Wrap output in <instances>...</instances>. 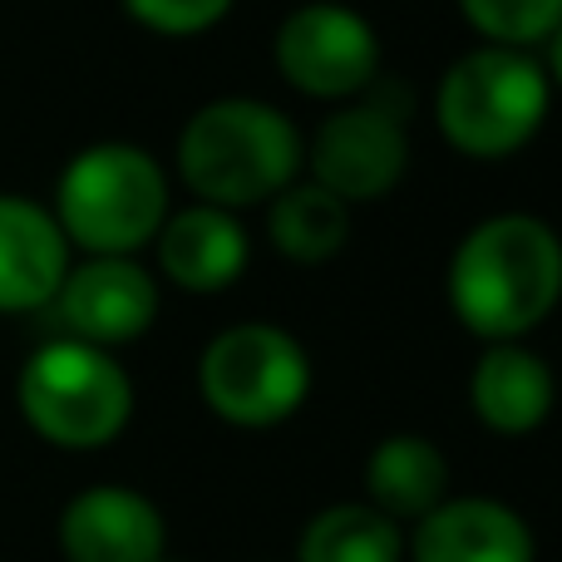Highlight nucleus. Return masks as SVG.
<instances>
[{
  "label": "nucleus",
  "mask_w": 562,
  "mask_h": 562,
  "mask_svg": "<svg viewBox=\"0 0 562 562\" xmlns=\"http://www.w3.org/2000/svg\"><path fill=\"white\" fill-rule=\"evenodd\" d=\"M558 400V380L538 350L524 340H494L484 356L474 360L469 375V405H474L479 425L494 435H533Z\"/></svg>",
  "instance_id": "nucleus-14"
},
{
  "label": "nucleus",
  "mask_w": 562,
  "mask_h": 562,
  "mask_svg": "<svg viewBox=\"0 0 562 562\" xmlns=\"http://www.w3.org/2000/svg\"><path fill=\"white\" fill-rule=\"evenodd\" d=\"M20 415L55 449H104L134 415L128 370L89 340H49L20 370Z\"/></svg>",
  "instance_id": "nucleus-5"
},
{
  "label": "nucleus",
  "mask_w": 562,
  "mask_h": 562,
  "mask_svg": "<svg viewBox=\"0 0 562 562\" xmlns=\"http://www.w3.org/2000/svg\"><path fill=\"white\" fill-rule=\"evenodd\" d=\"M459 15L484 35V45L533 49L562 25V0H459Z\"/></svg>",
  "instance_id": "nucleus-18"
},
{
  "label": "nucleus",
  "mask_w": 562,
  "mask_h": 562,
  "mask_svg": "<svg viewBox=\"0 0 562 562\" xmlns=\"http://www.w3.org/2000/svg\"><path fill=\"white\" fill-rule=\"evenodd\" d=\"M543 45H548V65H543V69H548V85H558V89H562V25L543 40Z\"/></svg>",
  "instance_id": "nucleus-20"
},
{
  "label": "nucleus",
  "mask_w": 562,
  "mask_h": 562,
  "mask_svg": "<svg viewBox=\"0 0 562 562\" xmlns=\"http://www.w3.org/2000/svg\"><path fill=\"white\" fill-rule=\"evenodd\" d=\"M198 395L237 429H272L311 395V360L291 330L272 321H243L217 330L198 360Z\"/></svg>",
  "instance_id": "nucleus-6"
},
{
  "label": "nucleus",
  "mask_w": 562,
  "mask_h": 562,
  "mask_svg": "<svg viewBox=\"0 0 562 562\" xmlns=\"http://www.w3.org/2000/svg\"><path fill=\"white\" fill-rule=\"evenodd\" d=\"M168 217V173L138 144H89L55 183V223L89 257H134Z\"/></svg>",
  "instance_id": "nucleus-4"
},
{
  "label": "nucleus",
  "mask_w": 562,
  "mask_h": 562,
  "mask_svg": "<svg viewBox=\"0 0 562 562\" xmlns=\"http://www.w3.org/2000/svg\"><path fill=\"white\" fill-rule=\"evenodd\" d=\"M553 109L548 69L528 49L479 45L439 75L435 124L454 154L474 164L514 158L538 138Z\"/></svg>",
  "instance_id": "nucleus-3"
},
{
  "label": "nucleus",
  "mask_w": 562,
  "mask_h": 562,
  "mask_svg": "<svg viewBox=\"0 0 562 562\" xmlns=\"http://www.w3.org/2000/svg\"><path fill=\"white\" fill-rule=\"evenodd\" d=\"M55 306L69 336L109 350L138 340L158 321V281L134 257H89L65 272Z\"/></svg>",
  "instance_id": "nucleus-9"
},
{
  "label": "nucleus",
  "mask_w": 562,
  "mask_h": 562,
  "mask_svg": "<svg viewBox=\"0 0 562 562\" xmlns=\"http://www.w3.org/2000/svg\"><path fill=\"white\" fill-rule=\"evenodd\" d=\"M445 286L479 340H524L562 301V237L533 213H494L459 237Z\"/></svg>",
  "instance_id": "nucleus-1"
},
{
  "label": "nucleus",
  "mask_w": 562,
  "mask_h": 562,
  "mask_svg": "<svg viewBox=\"0 0 562 562\" xmlns=\"http://www.w3.org/2000/svg\"><path fill=\"white\" fill-rule=\"evenodd\" d=\"M301 164L306 148L296 124L267 99H207L178 134V178L198 203L227 213L272 203L281 188L296 183Z\"/></svg>",
  "instance_id": "nucleus-2"
},
{
  "label": "nucleus",
  "mask_w": 562,
  "mask_h": 562,
  "mask_svg": "<svg viewBox=\"0 0 562 562\" xmlns=\"http://www.w3.org/2000/svg\"><path fill=\"white\" fill-rule=\"evenodd\" d=\"M124 10L144 30H154V35L193 40V35H207L213 25H223L233 0H124Z\"/></svg>",
  "instance_id": "nucleus-19"
},
{
  "label": "nucleus",
  "mask_w": 562,
  "mask_h": 562,
  "mask_svg": "<svg viewBox=\"0 0 562 562\" xmlns=\"http://www.w3.org/2000/svg\"><path fill=\"white\" fill-rule=\"evenodd\" d=\"M69 272V243L55 213L0 193V311H40Z\"/></svg>",
  "instance_id": "nucleus-12"
},
{
  "label": "nucleus",
  "mask_w": 562,
  "mask_h": 562,
  "mask_svg": "<svg viewBox=\"0 0 562 562\" xmlns=\"http://www.w3.org/2000/svg\"><path fill=\"white\" fill-rule=\"evenodd\" d=\"M267 207H272L267 213V237H272V247L286 262L321 267L350 237V207L321 183H311V178L306 183H286Z\"/></svg>",
  "instance_id": "nucleus-16"
},
{
  "label": "nucleus",
  "mask_w": 562,
  "mask_h": 562,
  "mask_svg": "<svg viewBox=\"0 0 562 562\" xmlns=\"http://www.w3.org/2000/svg\"><path fill=\"white\" fill-rule=\"evenodd\" d=\"M366 494L370 508L385 518H425L449 498V464L439 445L425 435H390L370 449L366 459Z\"/></svg>",
  "instance_id": "nucleus-15"
},
{
  "label": "nucleus",
  "mask_w": 562,
  "mask_h": 562,
  "mask_svg": "<svg viewBox=\"0 0 562 562\" xmlns=\"http://www.w3.org/2000/svg\"><path fill=\"white\" fill-rule=\"evenodd\" d=\"M311 183L336 193L346 207L380 203L400 188L409 168V138L400 114L380 104H346L316 128L306 148Z\"/></svg>",
  "instance_id": "nucleus-8"
},
{
  "label": "nucleus",
  "mask_w": 562,
  "mask_h": 562,
  "mask_svg": "<svg viewBox=\"0 0 562 562\" xmlns=\"http://www.w3.org/2000/svg\"><path fill=\"white\" fill-rule=\"evenodd\" d=\"M164 538L154 498L124 484L85 488L59 514V553L69 562H158Z\"/></svg>",
  "instance_id": "nucleus-10"
},
{
  "label": "nucleus",
  "mask_w": 562,
  "mask_h": 562,
  "mask_svg": "<svg viewBox=\"0 0 562 562\" xmlns=\"http://www.w3.org/2000/svg\"><path fill=\"white\" fill-rule=\"evenodd\" d=\"M158 562H178V558H158Z\"/></svg>",
  "instance_id": "nucleus-21"
},
{
  "label": "nucleus",
  "mask_w": 562,
  "mask_h": 562,
  "mask_svg": "<svg viewBox=\"0 0 562 562\" xmlns=\"http://www.w3.org/2000/svg\"><path fill=\"white\" fill-rule=\"evenodd\" d=\"M415 562H538L533 528L498 498H445L405 543Z\"/></svg>",
  "instance_id": "nucleus-11"
},
{
  "label": "nucleus",
  "mask_w": 562,
  "mask_h": 562,
  "mask_svg": "<svg viewBox=\"0 0 562 562\" xmlns=\"http://www.w3.org/2000/svg\"><path fill=\"white\" fill-rule=\"evenodd\" d=\"M296 562H405V533L370 504H336L306 524Z\"/></svg>",
  "instance_id": "nucleus-17"
},
{
  "label": "nucleus",
  "mask_w": 562,
  "mask_h": 562,
  "mask_svg": "<svg viewBox=\"0 0 562 562\" xmlns=\"http://www.w3.org/2000/svg\"><path fill=\"white\" fill-rule=\"evenodd\" d=\"M277 69L306 99H356L380 75V35L340 0H306L277 25Z\"/></svg>",
  "instance_id": "nucleus-7"
},
{
  "label": "nucleus",
  "mask_w": 562,
  "mask_h": 562,
  "mask_svg": "<svg viewBox=\"0 0 562 562\" xmlns=\"http://www.w3.org/2000/svg\"><path fill=\"white\" fill-rule=\"evenodd\" d=\"M158 267L173 286L207 296V291H227L247 272V227L227 207L193 203L183 213H168L158 227Z\"/></svg>",
  "instance_id": "nucleus-13"
}]
</instances>
